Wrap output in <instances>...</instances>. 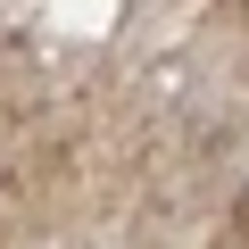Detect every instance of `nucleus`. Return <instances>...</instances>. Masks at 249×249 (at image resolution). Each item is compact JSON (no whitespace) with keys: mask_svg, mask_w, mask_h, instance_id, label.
I'll return each mask as SVG.
<instances>
[{"mask_svg":"<svg viewBox=\"0 0 249 249\" xmlns=\"http://www.w3.org/2000/svg\"><path fill=\"white\" fill-rule=\"evenodd\" d=\"M232 216H241V241H249V191H241V208H232Z\"/></svg>","mask_w":249,"mask_h":249,"instance_id":"f257e3e1","label":"nucleus"}]
</instances>
